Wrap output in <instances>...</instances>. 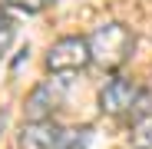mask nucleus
Here are the masks:
<instances>
[{
    "label": "nucleus",
    "mask_w": 152,
    "mask_h": 149,
    "mask_svg": "<svg viewBox=\"0 0 152 149\" xmlns=\"http://www.w3.org/2000/svg\"><path fill=\"white\" fill-rule=\"evenodd\" d=\"M93 63V50L86 37H63L46 50V70L50 73H80Z\"/></svg>",
    "instance_id": "nucleus-2"
},
{
    "label": "nucleus",
    "mask_w": 152,
    "mask_h": 149,
    "mask_svg": "<svg viewBox=\"0 0 152 149\" xmlns=\"http://www.w3.org/2000/svg\"><path fill=\"white\" fill-rule=\"evenodd\" d=\"M56 136H60V126L53 119H30L27 126L20 129L17 146L20 149H53Z\"/></svg>",
    "instance_id": "nucleus-4"
},
{
    "label": "nucleus",
    "mask_w": 152,
    "mask_h": 149,
    "mask_svg": "<svg viewBox=\"0 0 152 149\" xmlns=\"http://www.w3.org/2000/svg\"><path fill=\"white\" fill-rule=\"evenodd\" d=\"M53 149H89V129H60Z\"/></svg>",
    "instance_id": "nucleus-6"
},
{
    "label": "nucleus",
    "mask_w": 152,
    "mask_h": 149,
    "mask_svg": "<svg viewBox=\"0 0 152 149\" xmlns=\"http://www.w3.org/2000/svg\"><path fill=\"white\" fill-rule=\"evenodd\" d=\"M89 50H93V63L103 70H119L136 50V37L129 27L122 23H103L96 27L89 37Z\"/></svg>",
    "instance_id": "nucleus-1"
},
{
    "label": "nucleus",
    "mask_w": 152,
    "mask_h": 149,
    "mask_svg": "<svg viewBox=\"0 0 152 149\" xmlns=\"http://www.w3.org/2000/svg\"><path fill=\"white\" fill-rule=\"evenodd\" d=\"M13 33H17V27H13V20L0 13V57H4L7 50H10V43H13Z\"/></svg>",
    "instance_id": "nucleus-9"
},
{
    "label": "nucleus",
    "mask_w": 152,
    "mask_h": 149,
    "mask_svg": "<svg viewBox=\"0 0 152 149\" xmlns=\"http://www.w3.org/2000/svg\"><path fill=\"white\" fill-rule=\"evenodd\" d=\"M132 149H152V113L132 126Z\"/></svg>",
    "instance_id": "nucleus-7"
},
{
    "label": "nucleus",
    "mask_w": 152,
    "mask_h": 149,
    "mask_svg": "<svg viewBox=\"0 0 152 149\" xmlns=\"http://www.w3.org/2000/svg\"><path fill=\"white\" fill-rule=\"evenodd\" d=\"M56 103H60V90H53V83H43L27 99V116L30 119H50L53 109H56Z\"/></svg>",
    "instance_id": "nucleus-5"
},
{
    "label": "nucleus",
    "mask_w": 152,
    "mask_h": 149,
    "mask_svg": "<svg viewBox=\"0 0 152 149\" xmlns=\"http://www.w3.org/2000/svg\"><path fill=\"white\" fill-rule=\"evenodd\" d=\"M0 4L13 7V10H23V13H40V10H46L50 0H0Z\"/></svg>",
    "instance_id": "nucleus-8"
},
{
    "label": "nucleus",
    "mask_w": 152,
    "mask_h": 149,
    "mask_svg": "<svg viewBox=\"0 0 152 149\" xmlns=\"http://www.w3.org/2000/svg\"><path fill=\"white\" fill-rule=\"evenodd\" d=\"M136 96H139V90H136L129 80L113 76L103 90H99V109H103L106 116H122V113H129V109H132Z\"/></svg>",
    "instance_id": "nucleus-3"
}]
</instances>
